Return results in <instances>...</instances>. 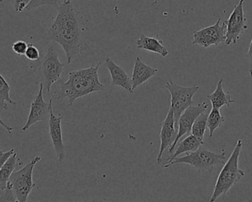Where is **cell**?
<instances>
[{
    "label": "cell",
    "instance_id": "cell-1",
    "mask_svg": "<svg viewBox=\"0 0 252 202\" xmlns=\"http://www.w3.org/2000/svg\"><path fill=\"white\" fill-rule=\"evenodd\" d=\"M45 38L57 42L63 48L69 65L82 55V29L79 14L71 0H63L60 2L57 6V17L47 32Z\"/></svg>",
    "mask_w": 252,
    "mask_h": 202
},
{
    "label": "cell",
    "instance_id": "cell-2",
    "mask_svg": "<svg viewBox=\"0 0 252 202\" xmlns=\"http://www.w3.org/2000/svg\"><path fill=\"white\" fill-rule=\"evenodd\" d=\"M101 63L99 62L88 68L70 72L67 80L60 82V88L56 93L54 99L59 102L67 99V107H70L81 97L104 91L105 86L101 83L98 76V69Z\"/></svg>",
    "mask_w": 252,
    "mask_h": 202
},
{
    "label": "cell",
    "instance_id": "cell-3",
    "mask_svg": "<svg viewBox=\"0 0 252 202\" xmlns=\"http://www.w3.org/2000/svg\"><path fill=\"white\" fill-rule=\"evenodd\" d=\"M242 147L243 141L241 139L237 140L231 156L225 162L218 175L213 193L210 198L211 202H216L218 198L225 196L233 186L235 185L246 175L245 171L240 169L239 166V159Z\"/></svg>",
    "mask_w": 252,
    "mask_h": 202
},
{
    "label": "cell",
    "instance_id": "cell-4",
    "mask_svg": "<svg viewBox=\"0 0 252 202\" xmlns=\"http://www.w3.org/2000/svg\"><path fill=\"white\" fill-rule=\"evenodd\" d=\"M226 154L224 150L221 153H215L201 146L197 150L191 152L187 156L175 158L169 165H164L163 168H168L171 165L181 163L189 165L191 168L200 172L211 171L215 166L224 164Z\"/></svg>",
    "mask_w": 252,
    "mask_h": 202
},
{
    "label": "cell",
    "instance_id": "cell-5",
    "mask_svg": "<svg viewBox=\"0 0 252 202\" xmlns=\"http://www.w3.org/2000/svg\"><path fill=\"white\" fill-rule=\"evenodd\" d=\"M41 157L36 156L20 170L16 171L11 175L9 183L14 190L16 199L19 202H26L32 190L36 187L33 181V171Z\"/></svg>",
    "mask_w": 252,
    "mask_h": 202
},
{
    "label": "cell",
    "instance_id": "cell-6",
    "mask_svg": "<svg viewBox=\"0 0 252 202\" xmlns=\"http://www.w3.org/2000/svg\"><path fill=\"white\" fill-rule=\"evenodd\" d=\"M166 89L170 93L171 106L175 117V127L178 128L180 116L190 106L194 104L193 97L198 91L199 87L193 85L191 87L180 86L172 80L166 83Z\"/></svg>",
    "mask_w": 252,
    "mask_h": 202
},
{
    "label": "cell",
    "instance_id": "cell-7",
    "mask_svg": "<svg viewBox=\"0 0 252 202\" xmlns=\"http://www.w3.org/2000/svg\"><path fill=\"white\" fill-rule=\"evenodd\" d=\"M64 69L65 65L60 62L56 47H49L41 63V70L44 77V90L45 93L49 94L51 92V86L60 80Z\"/></svg>",
    "mask_w": 252,
    "mask_h": 202
},
{
    "label": "cell",
    "instance_id": "cell-8",
    "mask_svg": "<svg viewBox=\"0 0 252 202\" xmlns=\"http://www.w3.org/2000/svg\"><path fill=\"white\" fill-rule=\"evenodd\" d=\"M226 24L225 21L221 24V19L212 26L204 28L192 33V44L203 48H208L212 45H218L225 41Z\"/></svg>",
    "mask_w": 252,
    "mask_h": 202
},
{
    "label": "cell",
    "instance_id": "cell-9",
    "mask_svg": "<svg viewBox=\"0 0 252 202\" xmlns=\"http://www.w3.org/2000/svg\"><path fill=\"white\" fill-rule=\"evenodd\" d=\"M245 0H240L237 5L234 7L229 18L225 21L226 32H225V44L231 45L236 44L240 39V35L243 34L248 29L246 17L243 10Z\"/></svg>",
    "mask_w": 252,
    "mask_h": 202
},
{
    "label": "cell",
    "instance_id": "cell-10",
    "mask_svg": "<svg viewBox=\"0 0 252 202\" xmlns=\"http://www.w3.org/2000/svg\"><path fill=\"white\" fill-rule=\"evenodd\" d=\"M208 107H209V104L206 101H203L196 106H193L192 104L181 114L179 121H178V135H177L176 139L174 141L173 144L169 148V153L171 154L173 153L178 141L184 135H189L190 133H191V128H192L196 119L202 113L206 111Z\"/></svg>",
    "mask_w": 252,
    "mask_h": 202
},
{
    "label": "cell",
    "instance_id": "cell-11",
    "mask_svg": "<svg viewBox=\"0 0 252 202\" xmlns=\"http://www.w3.org/2000/svg\"><path fill=\"white\" fill-rule=\"evenodd\" d=\"M50 115L49 121V134L52 141L53 146L56 154L58 157L60 162H63L65 157V147L63 142V132H62V119L63 116L59 115L55 116L53 111V101H49Z\"/></svg>",
    "mask_w": 252,
    "mask_h": 202
},
{
    "label": "cell",
    "instance_id": "cell-12",
    "mask_svg": "<svg viewBox=\"0 0 252 202\" xmlns=\"http://www.w3.org/2000/svg\"><path fill=\"white\" fill-rule=\"evenodd\" d=\"M44 84L41 83L39 93L32 104L30 113L26 125L22 128V131H27L31 127L39 122L46 120L50 115L49 104L45 102L43 98Z\"/></svg>",
    "mask_w": 252,
    "mask_h": 202
},
{
    "label": "cell",
    "instance_id": "cell-13",
    "mask_svg": "<svg viewBox=\"0 0 252 202\" xmlns=\"http://www.w3.org/2000/svg\"><path fill=\"white\" fill-rule=\"evenodd\" d=\"M178 131L175 127V117L172 109H169L166 115V119L162 123L160 133V150L157 157V163L161 162V158L163 152L166 148L170 147L176 139Z\"/></svg>",
    "mask_w": 252,
    "mask_h": 202
},
{
    "label": "cell",
    "instance_id": "cell-14",
    "mask_svg": "<svg viewBox=\"0 0 252 202\" xmlns=\"http://www.w3.org/2000/svg\"><path fill=\"white\" fill-rule=\"evenodd\" d=\"M106 67L111 76L112 85L121 87L129 94H133L132 78L119 65L116 64L110 57L105 59Z\"/></svg>",
    "mask_w": 252,
    "mask_h": 202
},
{
    "label": "cell",
    "instance_id": "cell-15",
    "mask_svg": "<svg viewBox=\"0 0 252 202\" xmlns=\"http://www.w3.org/2000/svg\"><path fill=\"white\" fill-rule=\"evenodd\" d=\"M158 72V69L148 66L143 62L140 57H137L134 63L132 77H131L134 91L140 85H143L149 79H151Z\"/></svg>",
    "mask_w": 252,
    "mask_h": 202
},
{
    "label": "cell",
    "instance_id": "cell-16",
    "mask_svg": "<svg viewBox=\"0 0 252 202\" xmlns=\"http://www.w3.org/2000/svg\"><path fill=\"white\" fill-rule=\"evenodd\" d=\"M136 47L138 50H145L150 52L159 54L162 57H166L169 55V51L163 45V41L156 37L141 35L136 40Z\"/></svg>",
    "mask_w": 252,
    "mask_h": 202
},
{
    "label": "cell",
    "instance_id": "cell-17",
    "mask_svg": "<svg viewBox=\"0 0 252 202\" xmlns=\"http://www.w3.org/2000/svg\"><path fill=\"white\" fill-rule=\"evenodd\" d=\"M203 144H205L203 141L198 139L197 137L194 136L192 134L189 135L188 136L186 137L183 141H181L178 144L176 150L171 154V156L169 159H166V162H167L166 165H169L171 162H172L175 158L178 157L179 155L188 153V152L195 151V150H197L199 147H201Z\"/></svg>",
    "mask_w": 252,
    "mask_h": 202
},
{
    "label": "cell",
    "instance_id": "cell-18",
    "mask_svg": "<svg viewBox=\"0 0 252 202\" xmlns=\"http://www.w3.org/2000/svg\"><path fill=\"white\" fill-rule=\"evenodd\" d=\"M222 81L221 78L217 83L216 89L210 95L208 96V100H210L212 107L220 109L223 106L227 105L229 107L230 104L234 102L231 99L230 93L228 91L225 92L222 88Z\"/></svg>",
    "mask_w": 252,
    "mask_h": 202
},
{
    "label": "cell",
    "instance_id": "cell-19",
    "mask_svg": "<svg viewBox=\"0 0 252 202\" xmlns=\"http://www.w3.org/2000/svg\"><path fill=\"white\" fill-rule=\"evenodd\" d=\"M19 155L14 153L11 158L1 166L0 169V190L6 188L7 184L9 181L11 175L14 172L17 164H18Z\"/></svg>",
    "mask_w": 252,
    "mask_h": 202
},
{
    "label": "cell",
    "instance_id": "cell-20",
    "mask_svg": "<svg viewBox=\"0 0 252 202\" xmlns=\"http://www.w3.org/2000/svg\"><path fill=\"white\" fill-rule=\"evenodd\" d=\"M11 87L8 82L5 80L2 75H0V108L1 110L8 109L7 104L11 105H17V103L14 101L10 97Z\"/></svg>",
    "mask_w": 252,
    "mask_h": 202
},
{
    "label": "cell",
    "instance_id": "cell-21",
    "mask_svg": "<svg viewBox=\"0 0 252 202\" xmlns=\"http://www.w3.org/2000/svg\"><path fill=\"white\" fill-rule=\"evenodd\" d=\"M225 122V118L221 115L220 109L212 107L208 116L207 128L209 131V137L213 136L214 133Z\"/></svg>",
    "mask_w": 252,
    "mask_h": 202
},
{
    "label": "cell",
    "instance_id": "cell-22",
    "mask_svg": "<svg viewBox=\"0 0 252 202\" xmlns=\"http://www.w3.org/2000/svg\"><path fill=\"white\" fill-rule=\"evenodd\" d=\"M209 114V112H207L206 110L202 113L196 119L192 128H191V134L197 137L198 139L201 140V141H203L205 132H206V129L207 128V120Z\"/></svg>",
    "mask_w": 252,
    "mask_h": 202
},
{
    "label": "cell",
    "instance_id": "cell-23",
    "mask_svg": "<svg viewBox=\"0 0 252 202\" xmlns=\"http://www.w3.org/2000/svg\"><path fill=\"white\" fill-rule=\"evenodd\" d=\"M59 4H60V2L58 0H32L26 10L32 11L36 8L47 6V5L57 7Z\"/></svg>",
    "mask_w": 252,
    "mask_h": 202
},
{
    "label": "cell",
    "instance_id": "cell-24",
    "mask_svg": "<svg viewBox=\"0 0 252 202\" xmlns=\"http://www.w3.org/2000/svg\"><path fill=\"white\" fill-rule=\"evenodd\" d=\"M0 202H17L9 181L7 184L6 188L0 190Z\"/></svg>",
    "mask_w": 252,
    "mask_h": 202
},
{
    "label": "cell",
    "instance_id": "cell-25",
    "mask_svg": "<svg viewBox=\"0 0 252 202\" xmlns=\"http://www.w3.org/2000/svg\"><path fill=\"white\" fill-rule=\"evenodd\" d=\"M26 58L31 61H37L40 58V53L39 50L34 45L30 44L28 47L27 51L26 53Z\"/></svg>",
    "mask_w": 252,
    "mask_h": 202
},
{
    "label": "cell",
    "instance_id": "cell-26",
    "mask_svg": "<svg viewBox=\"0 0 252 202\" xmlns=\"http://www.w3.org/2000/svg\"><path fill=\"white\" fill-rule=\"evenodd\" d=\"M28 47H29V45H28L27 42H25V41L19 40L13 44L12 50L18 56L26 55Z\"/></svg>",
    "mask_w": 252,
    "mask_h": 202
},
{
    "label": "cell",
    "instance_id": "cell-27",
    "mask_svg": "<svg viewBox=\"0 0 252 202\" xmlns=\"http://www.w3.org/2000/svg\"><path fill=\"white\" fill-rule=\"evenodd\" d=\"M32 0H14V8L17 13H21L26 9Z\"/></svg>",
    "mask_w": 252,
    "mask_h": 202
},
{
    "label": "cell",
    "instance_id": "cell-28",
    "mask_svg": "<svg viewBox=\"0 0 252 202\" xmlns=\"http://www.w3.org/2000/svg\"><path fill=\"white\" fill-rule=\"evenodd\" d=\"M15 153V150L14 148L11 149V150H8V151L4 152L1 151L0 152V160H1V166L3 165L12 156V155Z\"/></svg>",
    "mask_w": 252,
    "mask_h": 202
},
{
    "label": "cell",
    "instance_id": "cell-29",
    "mask_svg": "<svg viewBox=\"0 0 252 202\" xmlns=\"http://www.w3.org/2000/svg\"><path fill=\"white\" fill-rule=\"evenodd\" d=\"M248 57H249V74H250L251 77H252V39L249 44Z\"/></svg>",
    "mask_w": 252,
    "mask_h": 202
},
{
    "label": "cell",
    "instance_id": "cell-30",
    "mask_svg": "<svg viewBox=\"0 0 252 202\" xmlns=\"http://www.w3.org/2000/svg\"><path fill=\"white\" fill-rule=\"evenodd\" d=\"M1 124H2V126L4 127V128H5V129H6V131H8V132L9 133V134H12L13 128H9V127L7 126L6 125H5L2 119H1Z\"/></svg>",
    "mask_w": 252,
    "mask_h": 202
}]
</instances>
